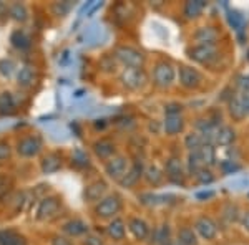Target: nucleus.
<instances>
[{"label":"nucleus","mask_w":249,"mask_h":245,"mask_svg":"<svg viewBox=\"0 0 249 245\" xmlns=\"http://www.w3.org/2000/svg\"><path fill=\"white\" fill-rule=\"evenodd\" d=\"M151 240L156 245H166L170 242V226L168 224H161L160 227H156L151 234Z\"/></svg>","instance_id":"nucleus-28"},{"label":"nucleus","mask_w":249,"mask_h":245,"mask_svg":"<svg viewBox=\"0 0 249 245\" xmlns=\"http://www.w3.org/2000/svg\"><path fill=\"white\" fill-rule=\"evenodd\" d=\"M15 108V99H14V95L9 93V91H2L0 93V113H10L14 111Z\"/></svg>","instance_id":"nucleus-31"},{"label":"nucleus","mask_w":249,"mask_h":245,"mask_svg":"<svg viewBox=\"0 0 249 245\" xmlns=\"http://www.w3.org/2000/svg\"><path fill=\"white\" fill-rule=\"evenodd\" d=\"M83 244L85 245H103L102 239L96 237V235H87V239L83 240Z\"/></svg>","instance_id":"nucleus-46"},{"label":"nucleus","mask_w":249,"mask_h":245,"mask_svg":"<svg viewBox=\"0 0 249 245\" xmlns=\"http://www.w3.org/2000/svg\"><path fill=\"white\" fill-rule=\"evenodd\" d=\"M128 229H130L131 235L136 240H144L150 235V226L143 219H140V217H131L130 222H128Z\"/></svg>","instance_id":"nucleus-15"},{"label":"nucleus","mask_w":249,"mask_h":245,"mask_svg":"<svg viewBox=\"0 0 249 245\" xmlns=\"http://www.w3.org/2000/svg\"><path fill=\"white\" fill-rule=\"evenodd\" d=\"M128 159L124 156H113L111 159L107 161L105 164V172L115 180H122L124 174L128 172Z\"/></svg>","instance_id":"nucleus-8"},{"label":"nucleus","mask_w":249,"mask_h":245,"mask_svg":"<svg viewBox=\"0 0 249 245\" xmlns=\"http://www.w3.org/2000/svg\"><path fill=\"white\" fill-rule=\"evenodd\" d=\"M93 151L100 159H111L115 154V143L110 139H98L93 144Z\"/></svg>","instance_id":"nucleus-18"},{"label":"nucleus","mask_w":249,"mask_h":245,"mask_svg":"<svg viewBox=\"0 0 249 245\" xmlns=\"http://www.w3.org/2000/svg\"><path fill=\"white\" fill-rule=\"evenodd\" d=\"M195 232L204 240H213L218 234V226L211 217H198L195 222Z\"/></svg>","instance_id":"nucleus-9"},{"label":"nucleus","mask_w":249,"mask_h":245,"mask_svg":"<svg viewBox=\"0 0 249 245\" xmlns=\"http://www.w3.org/2000/svg\"><path fill=\"white\" fill-rule=\"evenodd\" d=\"M52 12H53L57 17H65V15L70 12V3L67 2H55L52 5Z\"/></svg>","instance_id":"nucleus-37"},{"label":"nucleus","mask_w":249,"mask_h":245,"mask_svg":"<svg viewBox=\"0 0 249 245\" xmlns=\"http://www.w3.org/2000/svg\"><path fill=\"white\" fill-rule=\"evenodd\" d=\"M204 144H206V141H204L201 132H190V134H186V138H184V146L190 149V152L199 151Z\"/></svg>","instance_id":"nucleus-27"},{"label":"nucleus","mask_w":249,"mask_h":245,"mask_svg":"<svg viewBox=\"0 0 249 245\" xmlns=\"http://www.w3.org/2000/svg\"><path fill=\"white\" fill-rule=\"evenodd\" d=\"M238 86L241 90V95H248L249 96V75L239 76V78H238Z\"/></svg>","instance_id":"nucleus-43"},{"label":"nucleus","mask_w":249,"mask_h":245,"mask_svg":"<svg viewBox=\"0 0 249 245\" xmlns=\"http://www.w3.org/2000/svg\"><path fill=\"white\" fill-rule=\"evenodd\" d=\"M195 178H196V180H198L199 184H204V186H206V184H211L213 180H214V174H213L208 167H203V169L199 171Z\"/></svg>","instance_id":"nucleus-36"},{"label":"nucleus","mask_w":249,"mask_h":245,"mask_svg":"<svg viewBox=\"0 0 249 245\" xmlns=\"http://www.w3.org/2000/svg\"><path fill=\"white\" fill-rule=\"evenodd\" d=\"M178 245H198V237L196 232L190 227H183L178 230Z\"/></svg>","instance_id":"nucleus-29"},{"label":"nucleus","mask_w":249,"mask_h":245,"mask_svg":"<svg viewBox=\"0 0 249 245\" xmlns=\"http://www.w3.org/2000/svg\"><path fill=\"white\" fill-rule=\"evenodd\" d=\"M105 119H98V121H95V128L96 130H103V128H105Z\"/></svg>","instance_id":"nucleus-50"},{"label":"nucleus","mask_w":249,"mask_h":245,"mask_svg":"<svg viewBox=\"0 0 249 245\" xmlns=\"http://www.w3.org/2000/svg\"><path fill=\"white\" fill-rule=\"evenodd\" d=\"M143 174H144L143 164L140 163V161H135V163L130 166L128 172L124 174V178L120 180V184H122L123 187H131V186H135V184L138 182L140 178H142Z\"/></svg>","instance_id":"nucleus-16"},{"label":"nucleus","mask_w":249,"mask_h":245,"mask_svg":"<svg viewBox=\"0 0 249 245\" xmlns=\"http://www.w3.org/2000/svg\"><path fill=\"white\" fill-rule=\"evenodd\" d=\"M204 9H206V2L204 0H190V2L184 3L183 15L188 20H195L203 14Z\"/></svg>","instance_id":"nucleus-20"},{"label":"nucleus","mask_w":249,"mask_h":245,"mask_svg":"<svg viewBox=\"0 0 249 245\" xmlns=\"http://www.w3.org/2000/svg\"><path fill=\"white\" fill-rule=\"evenodd\" d=\"M52 245H73L67 237H62V235H57L52 239Z\"/></svg>","instance_id":"nucleus-47"},{"label":"nucleus","mask_w":249,"mask_h":245,"mask_svg":"<svg viewBox=\"0 0 249 245\" xmlns=\"http://www.w3.org/2000/svg\"><path fill=\"white\" fill-rule=\"evenodd\" d=\"M199 156H201V159H203V163H204V166H211V164H214V161H216V151H214V146L213 144H204V146L199 149Z\"/></svg>","instance_id":"nucleus-33"},{"label":"nucleus","mask_w":249,"mask_h":245,"mask_svg":"<svg viewBox=\"0 0 249 245\" xmlns=\"http://www.w3.org/2000/svg\"><path fill=\"white\" fill-rule=\"evenodd\" d=\"M188 57L196 63L210 65L218 58V50H216L214 45H195L188 50Z\"/></svg>","instance_id":"nucleus-6"},{"label":"nucleus","mask_w":249,"mask_h":245,"mask_svg":"<svg viewBox=\"0 0 249 245\" xmlns=\"http://www.w3.org/2000/svg\"><path fill=\"white\" fill-rule=\"evenodd\" d=\"M230 113L234 119H243L249 114V96L248 95H236L230 101Z\"/></svg>","instance_id":"nucleus-11"},{"label":"nucleus","mask_w":249,"mask_h":245,"mask_svg":"<svg viewBox=\"0 0 249 245\" xmlns=\"http://www.w3.org/2000/svg\"><path fill=\"white\" fill-rule=\"evenodd\" d=\"M40 149H42V141L37 136H27V138L20 139L17 143V151L23 158H34V156L38 154Z\"/></svg>","instance_id":"nucleus-10"},{"label":"nucleus","mask_w":249,"mask_h":245,"mask_svg":"<svg viewBox=\"0 0 249 245\" xmlns=\"http://www.w3.org/2000/svg\"><path fill=\"white\" fill-rule=\"evenodd\" d=\"M184 128V119L181 116H166L163 123V130L168 136L179 134Z\"/></svg>","instance_id":"nucleus-21"},{"label":"nucleus","mask_w":249,"mask_h":245,"mask_svg":"<svg viewBox=\"0 0 249 245\" xmlns=\"http://www.w3.org/2000/svg\"><path fill=\"white\" fill-rule=\"evenodd\" d=\"M213 196H214V192L208 191V192H198V194H196V197H198V199H210V197H213Z\"/></svg>","instance_id":"nucleus-48"},{"label":"nucleus","mask_w":249,"mask_h":245,"mask_svg":"<svg viewBox=\"0 0 249 245\" xmlns=\"http://www.w3.org/2000/svg\"><path fill=\"white\" fill-rule=\"evenodd\" d=\"M62 230L70 237H78V235L85 234V232L88 230V226L80 219H71V220H68V222L63 224Z\"/></svg>","instance_id":"nucleus-23"},{"label":"nucleus","mask_w":249,"mask_h":245,"mask_svg":"<svg viewBox=\"0 0 249 245\" xmlns=\"http://www.w3.org/2000/svg\"><path fill=\"white\" fill-rule=\"evenodd\" d=\"M183 106L179 103H170L164 106V114L166 116H179V113H181Z\"/></svg>","instance_id":"nucleus-39"},{"label":"nucleus","mask_w":249,"mask_h":245,"mask_svg":"<svg viewBox=\"0 0 249 245\" xmlns=\"http://www.w3.org/2000/svg\"><path fill=\"white\" fill-rule=\"evenodd\" d=\"M221 169H223L224 174H232V172L239 171V166L232 163V161H223L221 163Z\"/></svg>","instance_id":"nucleus-42"},{"label":"nucleus","mask_w":249,"mask_h":245,"mask_svg":"<svg viewBox=\"0 0 249 245\" xmlns=\"http://www.w3.org/2000/svg\"><path fill=\"white\" fill-rule=\"evenodd\" d=\"M120 82L130 91L143 90L148 83V75L143 68H124L120 73Z\"/></svg>","instance_id":"nucleus-1"},{"label":"nucleus","mask_w":249,"mask_h":245,"mask_svg":"<svg viewBox=\"0 0 249 245\" xmlns=\"http://www.w3.org/2000/svg\"><path fill=\"white\" fill-rule=\"evenodd\" d=\"M40 167H42L43 174H53V172H57L60 167H62V158H60L58 154H55V152L47 154L45 158L42 159Z\"/></svg>","instance_id":"nucleus-22"},{"label":"nucleus","mask_w":249,"mask_h":245,"mask_svg":"<svg viewBox=\"0 0 249 245\" xmlns=\"http://www.w3.org/2000/svg\"><path fill=\"white\" fill-rule=\"evenodd\" d=\"M236 139V131L230 126H219L218 131L214 134L213 144H218V146H230L234 143Z\"/></svg>","instance_id":"nucleus-17"},{"label":"nucleus","mask_w":249,"mask_h":245,"mask_svg":"<svg viewBox=\"0 0 249 245\" xmlns=\"http://www.w3.org/2000/svg\"><path fill=\"white\" fill-rule=\"evenodd\" d=\"M219 38V32L214 27H201L196 30L195 40L198 42V45H214L216 40Z\"/></svg>","instance_id":"nucleus-14"},{"label":"nucleus","mask_w":249,"mask_h":245,"mask_svg":"<svg viewBox=\"0 0 249 245\" xmlns=\"http://www.w3.org/2000/svg\"><path fill=\"white\" fill-rule=\"evenodd\" d=\"M122 206H123V202L120 196H116V194L107 196V197H103L95 206V214L98 217H102V219H110V217H115L122 211Z\"/></svg>","instance_id":"nucleus-4"},{"label":"nucleus","mask_w":249,"mask_h":245,"mask_svg":"<svg viewBox=\"0 0 249 245\" xmlns=\"http://www.w3.org/2000/svg\"><path fill=\"white\" fill-rule=\"evenodd\" d=\"M9 14H10V17L14 20H17V22H25L27 17H29V12H27L25 5H22V3H12Z\"/></svg>","instance_id":"nucleus-34"},{"label":"nucleus","mask_w":249,"mask_h":245,"mask_svg":"<svg viewBox=\"0 0 249 245\" xmlns=\"http://www.w3.org/2000/svg\"><path fill=\"white\" fill-rule=\"evenodd\" d=\"M166 245H178V242H168Z\"/></svg>","instance_id":"nucleus-51"},{"label":"nucleus","mask_w":249,"mask_h":245,"mask_svg":"<svg viewBox=\"0 0 249 245\" xmlns=\"http://www.w3.org/2000/svg\"><path fill=\"white\" fill-rule=\"evenodd\" d=\"M224 217H228V220H236L238 219V207L226 206V209H224Z\"/></svg>","instance_id":"nucleus-44"},{"label":"nucleus","mask_w":249,"mask_h":245,"mask_svg":"<svg viewBox=\"0 0 249 245\" xmlns=\"http://www.w3.org/2000/svg\"><path fill=\"white\" fill-rule=\"evenodd\" d=\"M176 80V70L166 60L158 62L153 68V83L158 88H170Z\"/></svg>","instance_id":"nucleus-2"},{"label":"nucleus","mask_w":249,"mask_h":245,"mask_svg":"<svg viewBox=\"0 0 249 245\" xmlns=\"http://www.w3.org/2000/svg\"><path fill=\"white\" fill-rule=\"evenodd\" d=\"M10 146H9V143H2L0 141V161H3V159H7L10 156Z\"/></svg>","instance_id":"nucleus-45"},{"label":"nucleus","mask_w":249,"mask_h":245,"mask_svg":"<svg viewBox=\"0 0 249 245\" xmlns=\"http://www.w3.org/2000/svg\"><path fill=\"white\" fill-rule=\"evenodd\" d=\"M248 58H249V53H248Z\"/></svg>","instance_id":"nucleus-52"},{"label":"nucleus","mask_w":249,"mask_h":245,"mask_svg":"<svg viewBox=\"0 0 249 245\" xmlns=\"http://www.w3.org/2000/svg\"><path fill=\"white\" fill-rule=\"evenodd\" d=\"M115 58L116 62L123 63L126 68H143L144 63V55L140 50H136L133 47L122 45L115 50Z\"/></svg>","instance_id":"nucleus-3"},{"label":"nucleus","mask_w":249,"mask_h":245,"mask_svg":"<svg viewBox=\"0 0 249 245\" xmlns=\"http://www.w3.org/2000/svg\"><path fill=\"white\" fill-rule=\"evenodd\" d=\"M60 207H62V202H60L58 197H55V196L43 197L37 207L35 217H37V220H50L58 214Z\"/></svg>","instance_id":"nucleus-7"},{"label":"nucleus","mask_w":249,"mask_h":245,"mask_svg":"<svg viewBox=\"0 0 249 245\" xmlns=\"http://www.w3.org/2000/svg\"><path fill=\"white\" fill-rule=\"evenodd\" d=\"M178 80H179V85H181L184 90H198V88L203 85V75L199 73L196 68L188 66V65L179 66Z\"/></svg>","instance_id":"nucleus-5"},{"label":"nucleus","mask_w":249,"mask_h":245,"mask_svg":"<svg viewBox=\"0 0 249 245\" xmlns=\"http://www.w3.org/2000/svg\"><path fill=\"white\" fill-rule=\"evenodd\" d=\"M203 167H206V166H204L201 156H199V151L190 152V154H188V172L196 176Z\"/></svg>","instance_id":"nucleus-30"},{"label":"nucleus","mask_w":249,"mask_h":245,"mask_svg":"<svg viewBox=\"0 0 249 245\" xmlns=\"http://www.w3.org/2000/svg\"><path fill=\"white\" fill-rule=\"evenodd\" d=\"M35 82H37V75H35V70L29 65L22 66L18 70L17 73V83L18 86L22 88H32L35 85Z\"/></svg>","instance_id":"nucleus-19"},{"label":"nucleus","mask_w":249,"mask_h":245,"mask_svg":"<svg viewBox=\"0 0 249 245\" xmlns=\"http://www.w3.org/2000/svg\"><path fill=\"white\" fill-rule=\"evenodd\" d=\"M0 245H27V240L15 230L7 229V230H0Z\"/></svg>","instance_id":"nucleus-25"},{"label":"nucleus","mask_w":249,"mask_h":245,"mask_svg":"<svg viewBox=\"0 0 249 245\" xmlns=\"http://www.w3.org/2000/svg\"><path fill=\"white\" fill-rule=\"evenodd\" d=\"M241 222H243V227L246 229V230L249 232V212H246V214L243 215V219H241Z\"/></svg>","instance_id":"nucleus-49"},{"label":"nucleus","mask_w":249,"mask_h":245,"mask_svg":"<svg viewBox=\"0 0 249 245\" xmlns=\"http://www.w3.org/2000/svg\"><path fill=\"white\" fill-rule=\"evenodd\" d=\"M10 43H12V47H15L17 50H25V48L30 47V38L23 30H15V32H12V35H10Z\"/></svg>","instance_id":"nucleus-26"},{"label":"nucleus","mask_w":249,"mask_h":245,"mask_svg":"<svg viewBox=\"0 0 249 245\" xmlns=\"http://www.w3.org/2000/svg\"><path fill=\"white\" fill-rule=\"evenodd\" d=\"M73 161H75V164H78V166H82V167H85V166L90 164V161H88V156L83 151H75Z\"/></svg>","instance_id":"nucleus-41"},{"label":"nucleus","mask_w":249,"mask_h":245,"mask_svg":"<svg viewBox=\"0 0 249 245\" xmlns=\"http://www.w3.org/2000/svg\"><path fill=\"white\" fill-rule=\"evenodd\" d=\"M100 66L103 68L105 71H115V68H116V58H115V55L113 57H105L100 62Z\"/></svg>","instance_id":"nucleus-40"},{"label":"nucleus","mask_w":249,"mask_h":245,"mask_svg":"<svg viewBox=\"0 0 249 245\" xmlns=\"http://www.w3.org/2000/svg\"><path fill=\"white\" fill-rule=\"evenodd\" d=\"M164 172H166V178L170 179L173 184H184V169H183L181 161L178 158H170L166 161Z\"/></svg>","instance_id":"nucleus-12"},{"label":"nucleus","mask_w":249,"mask_h":245,"mask_svg":"<svg viewBox=\"0 0 249 245\" xmlns=\"http://www.w3.org/2000/svg\"><path fill=\"white\" fill-rule=\"evenodd\" d=\"M107 189H108V186H107V182H103V180H95V182L88 184L85 189V200L87 202L98 204L103 197H107L105 196Z\"/></svg>","instance_id":"nucleus-13"},{"label":"nucleus","mask_w":249,"mask_h":245,"mask_svg":"<svg viewBox=\"0 0 249 245\" xmlns=\"http://www.w3.org/2000/svg\"><path fill=\"white\" fill-rule=\"evenodd\" d=\"M228 20H230L231 27L234 29L238 33H241V32L244 30V25H246V22H244L243 15L239 14V12L236 10H230V14H228Z\"/></svg>","instance_id":"nucleus-35"},{"label":"nucleus","mask_w":249,"mask_h":245,"mask_svg":"<svg viewBox=\"0 0 249 245\" xmlns=\"http://www.w3.org/2000/svg\"><path fill=\"white\" fill-rule=\"evenodd\" d=\"M108 235L113 240H123L124 235H126V226H124L123 219H113L107 227Z\"/></svg>","instance_id":"nucleus-24"},{"label":"nucleus","mask_w":249,"mask_h":245,"mask_svg":"<svg viewBox=\"0 0 249 245\" xmlns=\"http://www.w3.org/2000/svg\"><path fill=\"white\" fill-rule=\"evenodd\" d=\"M12 73H14V62L12 60H0V75L9 78Z\"/></svg>","instance_id":"nucleus-38"},{"label":"nucleus","mask_w":249,"mask_h":245,"mask_svg":"<svg viewBox=\"0 0 249 245\" xmlns=\"http://www.w3.org/2000/svg\"><path fill=\"white\" fill-rule=\"evenodd\" d=\"M144 178H146V180L150 184H153V186H160L164 179V174H163V171H160L156 166H150L144 171Z\"/></svg>","instance_id":"nucleus-32"}]
</instances>
